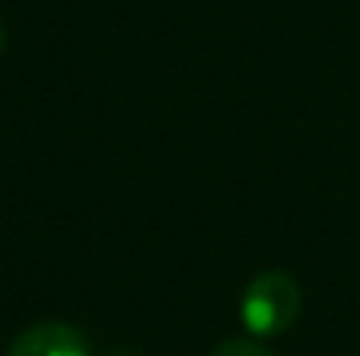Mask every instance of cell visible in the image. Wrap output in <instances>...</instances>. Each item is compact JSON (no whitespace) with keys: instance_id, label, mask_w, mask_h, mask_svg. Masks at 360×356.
I'll list each match as a JSON object with an SVG mask.
<instances>
[{"instance_id":"obj_2","label":"cell","mask_w":360,"mask_h":356,"mask_svg":"<svg viewBox=\"0 0 360 356\" xmlns=\"http://www.w3.org/2000/svg\"><path fill=\"white\" fill-rule=\"evenodd\" d=\"M4 356H91V346L67 322H39L18 332Z\"/></svg>"},{"instance_id":"obj_3","label":"cell","mask_w":360,"mask_h":356,"mask_svg":"<svg viewBox=\"0 0 360 356\" xmlns=\"http://www.w3.org/2000/svg\"><path fill=\"white\" fill-rule=\"evenodd\" d=\"M210 356H273V353H269L262 343H255V339H228V343H221Z\"/></svg>"},{"instance_id":"obj_4","label":"cell","mask_w":360,"mask_h":356,"mask_svg":"<svg viewBox=\"0 0 360 356\" xmlns=\"http://www.w3.org/2000/svg\"><path fill=\"white\" fill-rule=\"evenodd\" d=\"M4 42H7V32H4V25H0V49H4Z\"/></svg>"},{"instance_id":"obj_1","label":"cell","mask_w":360,"mask_h":356,"mask_svg":"<svg viewBox=\"0 0 360 356\" xmlns=\"http://www.w3.org/2000/svg\"><path fill=\"white\" fill-rule=\"evenodd\" d=\"M301 311V286L283 269L259 272L241 294V325L255 339H269L287 332Z\"/></svg>"}]
</instances>
